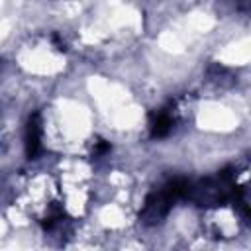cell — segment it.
Returning a JSON list of instances; mask_svg holds the SVG:
<instances>
[{
    "instance_id": "obj_1",
    "label": "cell",
    "mask_w": 251,
    "mask_h": 251,
    "mask_svg": "<svg viewBox=\"0 0 251 251\" xmlns=\"http://www.w3.org/2000/svg\"><path fill=\"white\" fill-rule=\"evenodd\" d=\"M173 126H175V114L169 108H163L157 114H153V118H151V135L165 137L171 133Z\"/></svg>"
},
{
    "instance_id": "obj_2",
    "label": "cell",
    "mask_w": 251,
    "mask_h": 251,
    "mask_svg": "<svg viewBox=\"0 0 251 251\" xmlns=\"http://www.w3.org/2000/svg\"><path fill=\"white\" fill-rule=\"evenodd\" d=\"M25 149L29 157H35L37 151L41 149V126H39V116L35 114L25 129Z\"/></svg>"
}]
</instances>
